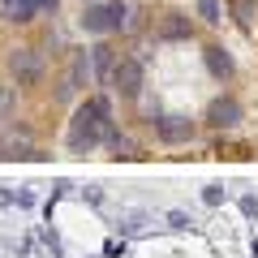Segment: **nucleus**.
Returning <instances> with one entry per match:
<instances>
[{"label": "nucleus", "mask_w": 258, "mask_h": 258, "mask_svg": "<svg viewBox=\"0 0 258 258\" xmlns=\"http://www.w3.org/2000/svg\"><path fill=\"white\" fill-rule=\"evenodd\" d=\"M78 26H82L86 35H112V13H108V5H86L82 18H78Z\"/></svg>", "instance_id": "11"}, {"label": "nucleus", "mask_w": 258, "mask_h": 258, "mask_svg": "<svg viewBox=\"0 0 258 258\" xmlns=\"http://www.w3.org/2000/svg\"><path fill=\"white\" fill-rule=\"evenodd\" d=\"M228 13L241 30H254V18H258V0H228Z\"/></svg>", "instance_id": "13"}, {"label": "nucleus", "mask_w": 258, "mask_h": 258, "mask_svg": "<svg viewBox=\"0 0 258 258\" xmlns=\"http://www.w3.org/2000/svg\"><path fill=\"white\" fill-rule=\"evenodd\" d=\"M86 203H95V207L103 203V189H99V185H86Z\"/></svg>", "instance_id": "22"}, {"label": "nucleus", "mask_w": 258, "mask_h": 258, "mask_svg": "<svg viewBox=\"0 0 258 258\" xmlns=\"http://www.w3.org/2000/svg\"><path fill=\"white\" fill-rule=\"evenodd\" d=\"M116 60H120L116 47L103 43V39L91 47V69H95V82H99V86H108V78H112V69H116Z\"/></svg>", "instance_id": "9"}, {"label": "nucleus", "mask_w": 258, "mask_h": 258, "mask_svg": "<svg viewBox=\"0 0 258 258\" xmlns=\"http://www.w3.org/2000/svg\"><path fill=\"white\" fill-rule=\"evenodd\" d=\"M95 78V69H91V47H78L74 56H69V74H64V86L69 91H78V86H86Z\"/></svg>", "instance_id": "10"}, {"label": "nucleus", "mask_w": 258, "mask_h": 258, "mask_svg": "<svg viewBox=\"0 0 258 258\" xmlns=\"http://www.w3.org/2000/svg\"><path fill=\"white\" fill-rule=\"evenodd\" d=\"M147 228V211H120L116 220V232H125V237H134V232Z\"/></svg>", "instance_id": "14"}, {"label": "nucleus", "mask_w": 258, "mask_h": 258, "mask_svg": "<svg viewBox=\"0 0 258 258\" xmlns=\"http://www.w3.org/2000/svg\"><path fill=\"white\" fill-rule=\"evenodd\" d=\"M142 78H147V69H142L138 56H120L116 69H112V78H108V86L120 99H142Z\"/></svg>", "instance_id": "3"}, {"label": "nucleus", "mask_w": 258, "mask_h": 258, "mask_svg": "<svg viewBox=\"0 0 258 258\" xmlns=\"http://www.w3.org/2000/svg\"><path fill=\"white\" fill-rule=\"evenodd\" d=\"M112 125H116V120H112V103L103 99V95H91V99H82L74 108V120H69L64 142H69L74 155H91L95 147H103V134H108Z\"/></svg>", "instance_id": "1"}, {"label": "nucleus", "mask_w": 258, "mask_h": 258, "mask_svg": "<svg viewBox=\"0 0 258 258\" xmlns=\"http://www.w3.org/2000/svg\"><path fill=\"white\" fill-rule=\"evenodd\" d=\"M203 64H207V74H211L215 82H232V78H237V60H232V52H224L220 43L203 47Z\"/></svg>", "instance_id": "7"}, {"label": "nucleus", "mask_w": 258, "mask_h": 258, "mask_svg": "<svg viewBox=\"0 0 258 258\" xmlns=\"http://www.w3.org/2000/svg\"><path fill=\"white\" fill-rule=\"evenodd\" d=\"M198 18L211 22V26H220V22H224V5H220V0H198Z\"/></svg>", "instance_id": "15"}, {"label": "nucleus", "mask_w": 258, "mask_h": 258, "mask_svg": "<svg viewBox=\"0 0 258 258\" xmlns=\"http://www.w3.org/2000/svg\"><path fill=\"white\" fill-rule=\"evenodd\" d=\"M168 228H176V232H185V228H194V220L185 211H168Z\"/></svg>", "instance_id": "18"}, {"label": "nucleus", "mask_w": 258, "mask_h": 258, "mask_svg": "<svg viewBox=\"0 0 258 258\" xmlns=\"http://www.w3.org/2000/svg\"><path fill=\"white\" fill-rule=\"evenodd\" d=\"M9 108H13V91H9V86H0V120L9 116Z\"/></svg>", "instance_id": "21"}, {"label": "nucleus", "mask_w": 258, "mask_h": 258, "mask_svg": "<svg viewBox=\"0 0 258 258\" xmlns=\"http://www.w3.org/2000/svg\"><path fill=\"white\" fill-rule=\"evenodd\" d=\"M203 120L215 129V134H228V129H237V125H241V99H237V95H215V99L207 103Z\"/></svg>", "instance_id": "5"}, {"label": "nucleus", "mask_w": 258, "mask_h": 258, "mask_svg": "<svg viewBox=\"0 0 258 258\" xmlns=\"http://www.w3.org/2000/svg\"><path fill=\"white\" fill-rule=\"evenodd\" d=\"M194 35V22L185 18V13H164V18L155 22V39H164V43H181V39Z\"/></svg>", "instance_id": "8"}, {"label": "nucleus", "mask_w": 258, "mask_h": 258, "mask_svg": "<svg viewBox=\"0 0 258 258\" xmlns=\"http://www.w3.org/2000/svg\"><path fill=\"white\" fill-rule=\"evenodd\" d=\"M13 198H18V194H9L5 185H0V207H13Z\"/></svg>", "instance_id": "23"}, {"label": "nucleus", "mask_w": 258, "mask_h": 258, "mask_svg": "<svg viewBox=\"0 0 258 258\" xmlns=\"http://www.w3.org/2000/svg\"><path fill=\"white\" fill-rule=\"evenodd\" d=\"M9 74L18 78V86H35L43 78V52L39 47H13L9 52Z\"/></svg>", "instance_id": "6"}, {"label": "nucleus", "mask_w": 258, "mask_h": 258, "mask_svg": "<svg viewBox=\"0 0 258 258\" xmlns=\"http://www.w3.org/2000/svg\"><path fill=\"white\" fill-rule=\"evenodd\" d=\"M224 198H228V189H224V185H207V189H203V203H207V207H220Z\"/></svg>", "instance_id": "16"}, {"label": "nucleus", "mask_w": 258, "mask_h": 258, "mask_svg": "<svg viewBox=\"0 0 258 258\" xmlns=\"http://www.w3.org/2000/svg\"><path fill=\"white\" fill-rule=\"evenodd\" d=\"M241 215L245 220H258V194H241Z\"/></svg>", "instance_id": "17"}, {"label": "nucleus", "mask_w": 258, "mask_h": 258, "mask_svg": "<svg viewBox=\"0 0 258 258\" xmlns=\"http://www.w3.org/2000/svg\"><path fill=\"white\" fill-rule=\"evenodd\" d=\"M13 203H18L22 211H30V207L39 203V194H35V189H18V198H13Z\"/></svg>", "instance_id": "19"}, {"label": "nucleus", "mask_w": 258, "mask_h": 258, "mask_svg": "<svg viewBox=\"0 0 258 258\" xmlns=\"http://www.w3.org/2000/svg\"><path fill=\"white\" fill-rule=\"evenodd\" d=\"M39 18H56V9H60V0H35Z\"/></svg>", "instance_id": "20"}, {"label": "nucleus", "mask_w": 258, "mask_h": 258, "mask_svg": "<svg viewBox=\"0 0 258 258\" xmlns=\"http://www.w3.org/2000/svg\"><path fill=\"white\" fill-rule=\"evenodd\" d=\"M0 155L5 159H43V151L35 147L30 125H9L5 134H0Z\"/></svg>", "instance_id": "4"}, {"label": "nucleus", "mask_w": 258, "mask_h": 258, "mask_svg": "<svg viewBox=\"0 0 258 258\" xmlns=\"http://www.w3.org/2000/svg\"><path fill=\"white\" fill-rule=\"evenodd\" d=\"M0 18L5 22H35L39 9H35V0H0Z\"/></svg>", "instance_id": "12"}, {"label": "nucleus", "mask_w": 258, "mask_h": 258, "mask_svg": "<svg viewBox=\"0 0 258 258\" xmlns=\"http://www.w3.org/2000/svg\"><path fill=\"white\" fill-rule=\"evenodd\" d=\"M151 129H155V138L164 142V147L194 142V134H198V125H194L189 116H181V112H155V116H151Z\"/></svg>", "instance_id": "2"}]
</instances>
